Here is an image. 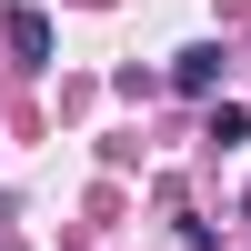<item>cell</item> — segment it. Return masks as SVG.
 <instances>
[{
    "label": "cell",
    "mask_w": 251,
    "mask_h": 251,
    "mask_svg": "<svg viewBox=\"0 0 251 251\" xmlns=\"http://www.w3.org/2000/svg\"><path fill=\"white\" fill-rule=\"evenodd\" d=\"M171 80H181L191 100H211V91H221V40H191V50L171 60Z\"/></svg>",
    "instance_id": "obj_1"
},
{
    "label": "cell",
    "mask_w": 251,
    "mask_h": 251,
    "mask_svg": "<svg viewBox=\"0 0 251 251\" xmlns=\"http://www.w3.org/2000/svg\"><path fill=\"white\" fill-rule=\"evenodd\" d=\"M10 50L30 60V71H40V60H50V20H40L30 0H20V10H10Z\"/></svg>",
    "instance_id": "obj_2"
}]
</instances>
